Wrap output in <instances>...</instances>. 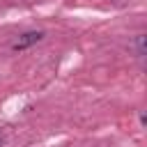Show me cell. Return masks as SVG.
I'll use <instances>...</instances> for the list:
<instances>
[{
  "mask_svg": "<svg viewBox=\"0 0 147 147\" xmlns=\"http://www.w3.org/2000/svg\"><path fill=\"white\" fill-rule=\"evenodd\" d=\"M41 39H44V32H41V30H28V32H23V34L11 44V48H14V51H25V48L34 46V44L41 41Z\"/></svg>",
  "mask_w": 147,
  "mask_h": 147,
  "instance_id": "cell-1",
  "label": "cell"
},
{
  "mask_svg": "<svg viewBox=\"0 0 147 147\" xmlns=\"http://www.w3.org/2000/svg\"><path fill=\"white\" fill-rule=\"evenodd\" d=\"M133 48H136V55L142 60V57H145V34H136V39H133Z\"/></svg>",
  "mask_w": 147,
  "mask_h": 147,
  "instance_id": "cell-2",
  "label": "cell"
},
{
  "mask_svg": "<svg viewBox=\"0 0 147 147\" xmlns=\"http://www.w3.org/2000/svg\"><path fill=\"white\" fill-rule=\"evenodd\" d=\"M0 145H2V136H0Z\"/></svg>",
  "mask_w": 147,
  "mask_h": 147,
  "instance_id": "cell-3",
  "label": "cell"
}]
</instances>
